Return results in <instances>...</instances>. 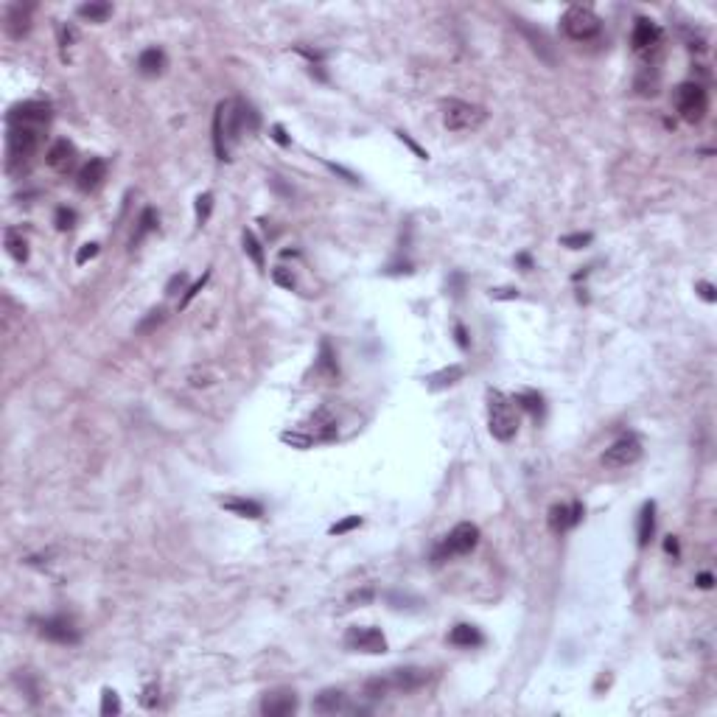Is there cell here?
Returning <instances> with one entry per match:
<instances>
[{"label": "cell", "mask_w": 717, "mask_h": 717, "mask_svg": "<svg viewBox=\"0 0 717 717\" xmlns=\"http://www.w3.org/2000/svg\"><path fill=\"white\" fill-rule=\"evenodd\" d=\"M639 459H642V443H639V437L625 435V437L614 440V443L605 448L603 466H605V468H627V466H634V462H639Z\"/></svg>", "instance_id": "7"}, {"label": "cell", "mask_w": 717, "mask_h": 717, "mask_svg": "<svg viewBox=\"0 0 717 717\" xmlns=\"http://www.w3.org/2000/svg\"><path fill=\"white\" fill-rule=\"evenodd\" d=\"M207 278H210V272H205V275H202V278H199V280H196V283H194V286H191V289H188V291H185V298H183V300H180V309H185V306H188V303H191V300H194V298H196V294H199V291H202V286H205V283H207Z\"/></svg>", "instance_id": "40"}, {"label": "cell", "mask_w": 717, "mask_h": 717, "mask_svg": "<svg viewBox=\"0 0 717 717\" xmlns=\"http://www.w3.org/2000/svg\"><path fill=\"white\" fill-rule=\"evenodd\" d=\"M454 336H457V345H459L462 351H468V333H466V328H462L459 322L454 325Z\"/></svg>", "instance_id": "46"}, {"label": "cell", "mask_w": 717, "mask_h": 717, "mask_svg": "<svg viewBox=\"0 0 717 717\" xmlns=\"http://www.w3.org/2000/svg\"><path fill=\"white\" fill-rule=\"evenodd\" d=\"M653 532H656V504L645 501V508L639 513V546H647Z\"/></svg>", "instance_id": "24"}, {"label": "cell", "mask_w": 717, "mask_h": 717, "mask_svg": "<svg viewBox=\"0 0 717 717\" xmlns=\"http://www.w3.org/2000/svg\"><path fill=\"white\" fill-rule=\"evenodd\" d=\"M314 443H328L336 437V417L328 409H317L309 420V432H306Z\"/></svg>", "instance_id": "18"}, {"label": "cell", "mask_w": 717, "mask_h": 717, "mask_svg": "<svg viewBox=\"0 0 717 717\" xmlns=\"http://www.w3.org/2000/svg\"><path fill=\"white\" fill-rule=\"evenodd\" d=\"M165 67V54L160 48H146L141 56H138V73L141 76H160Z\"/></svg>", "instance_id": "23"}, {"label": "cell", "mask_w": 717, "mask_h": 717, "mask_svg": "<svg viewBox=\"0 0 717 717\" xmlns=\"http://www.w3.org/2000/svg\"><path fill=\"white\" fill-rule=\"evenodd\" d=\"M676 110L687 123H700L709 112V93L698 81H684L676 87Z\"/></svg>", "instance_id": "6"}, {"label": "cell", "mask_w": 717, "mask_h": 717, "mask_svg": "<svg viewBox=\"0 0 717 717\" xmlns=\"http://www.w3.org/2000/svg\"><path fill=\"white\" fill-rule=\"evenodd\" d=\"M513 404L521 406V409H527V412H532V415H541V409H543V401H541L538 393H519V395L513 398Z\"/></svg>", "instance_id": "31"}, {"label": "cell", "mask_w": 717, "mask_h": 717, "mask_svg": "<svg viewBox=\"0 0 717 717\" xmlns=\"http://www.w3.org/2000/svg\"><path fill=\"white\" fill-rule=\"evenodd\" d=\"M398 138H401V141H404V143H406V146H409V149H412V152H415V154H417V157H424V160H426V157H429V154H426V152H424V149H420V146H417V143H415V141H412V138H409V135H406V132H398Z\"/></svg>", "instance_id": "47"}, {"label": "cell", "mask_w": 717, "mask_h": 717, "mask_svg": "<svg viewBox=\"0 0 717 717\" xmlns=\"http://www.w3.org/2000/svg\"><path fill=\"white\" fill-rule=\"evenodd\" d=\"M698 585L700 588H711L714 585V577L709 574V572H703V574H698Z\"/></svg>", "instance_id": "50"}, {"label": "cell", "mask_w": 717, "mask_h": 717, "mask_svg": "<svg viewBox=\"0 0 717 717\" xmlns=\"http://www.w3.org/2000/svg\"><path fill=\"white\" fill-rule=\"evenodd\" d=\"M76 37H79V34H76V28H73V25H62V28H59V42H62L65 48L70 45V42H73Z\"/></svg>", "instance_id": "44"}, {"label": "cell", "mask_w": 717, "mask_h": 717, "mask_svg": "<svg viewBox=\"0 0 717 717\" xmlns=\"http://www.w3.org/2000/svg\"><path fill=\"white\" fill-rule=\"evenodd\" d=\"M485 118H488V112L479 104L459 101V98L443 101V126L448 132H471L485 123Z\"/></svg>", "instance_id": "5"}, {"label": "cell", "mask_w": 717, "mask_h": 717, "mask_svg": "<svg viewBox=\"0 0 717 717\" xmlns=\"http://www.w3.org/2000/svg\"><path fill=\"white\" fill-rule=\"evenodd\" d=\"M488 429L499 443H510L519 432V415L513 398L499 390H488Z\"/></svg>", "instance_id": "3"}, {"label": "cell", "mask_w": 717, "mask_h": 717, "mask_svg": "<svg viewBox=\"0 0 717 717\" xmlns=\"http://www.w3.org/2000/svg\"><path fill=\"white\" fill-rule=\"evenodd\" d=\"M490 298H504V300H513V298H519V291H513V289H493L490 291Z\"/></svg>", "instance_id": "48"}, {"label": "cell", "mask_w": 717, "mask_h": 717, "mask_svg": "<svg viewBox=\"0 0 717 717\" xmlns=\"http://www.w3.org/2000/svg\"><path fill=\"white\" fill-rule=\"evenodd\" d=\"M101 714H104V717L121 714V700H118V692H115V689H110V687L101 692Z\"/></svg>", "instance_id": "32"}, {"label": "cell", "mask_w": 717, "mask_h": 717, "mask_svg": "<svg viewBox=\"0 0 717 717\" xmlns=\"http://www.w3.org/2000/svg\"><path fill=\"white\" fill-rule=\"evenodd\" d=\"M695 289H698V291H700V298H703V300H706V303H714V300H717V294H714V286H711V283H706V280H700V283H698V286H695Z\"/></svg>", "instance_id": "43"}, {"label": "cell", "mask_w": 717, "mask_h": 717, "mask_svg": "<svg viewBox=\"0 0 717 717\" xmlns=\"http://www.w3.org/2000/svg\"><path fill=\"white\" fill-rule=\"evenodd\" d=\"M225 510H230V513H236V516H241V519H261L264 516V508L258 501H252V499H241V496H227V499H222L219 501Z\"/></svg>", "instance_id": "21"}, {"label": "cell", "mask_w": 717, "mask_h": 717, "mask_svg": "<svg viewBox=\"0 0 717 717\" xmlns=\"http://www.w3.org/2000/svg\"><path fill=\"white\" fill-rule=\"evenodd\" d=\"M280 440H283V443H291L294 448H309V446L314 443L309 435H300V432H283Z\"/></svg>", "instance_id": "38"}, {"label": "cell", "mask_w": 717, "mask_h": 717, "mask_svg": "<svg viewBox=\"0 0 717 717\" xmlns=\"http://www.w3.org/2000/svg\"><path fill=\"white\" fill-rule=\"evenodd\" d=\"M561 28L572 42H592L603 31V20L592 6H569L561 17Z\"/></svg>", "instance_id": "4"}, {"label": "cell", "mask_w": 717, "mask_h": 717, "mask_svg": "<svg viewBox=\"0 0 717 717\" xmlns=\"http://www.w3.org/2000/svg\"><path fill=\"white\" fill-rule=\"evenodd\" d=\"M311 709L317 714H336V711H345L348 709V695L342 689H322L314 700H311Z\"/></svg>", "instance_id": "20"}, {"label": "cell", "mask_w": 717, "mask_h": 717, "mask_svg": "<svg viewBox=\"0 0 717 717\" xmlns=\"http://www.w3.org/2000/svg\"><path fill=\"white\" fill-rule=\"evenodd\" d=\"M592 238H594L592 233H572V236H563L561 244L569 247V249H583V247L592 244Z\"/></svg>", "instance_id": "36"}, {"label": "cell", "mask_w": 717, "mask_h": 717, "mask_svg": "<svg viewBox=\"0 0 717 717\" xmlns=\"http://www.w3.org/2000/svg\"><path fill=\"white\" fill-rule=\"evenodd\" d=\"M45 163H48V168H54L56 174L73 172V168H76V146L70 141H56L45 152Z\"/></svg>", "instance_id": "17"}, {"label": "cell", "mask_w": 717, "mask_h": 717, "mask_svg": "<svg viewBox=\"0 0 717 717\" xmlns=\"http://www.w3.org/2000/svg\"><path fill=\"white\" fill-rule=\"evenodd\" d=\"M345 645L356 653H370V656H378V653H387V639L378 627L367 625V627H351L345 634Z\"/></svg>", "instance_id": "9"}, {"label": "cell", "mask_w": 717, "mask_h": 717, "mask_svg": "<svg viewBox=\"0 0 717 717\" xmlns=\"http://www.w3.org/2000/svg\"><path fill=\"white\" fill-rule=\"evenodd\" d=\"M76 219H79V216H76L73 207H59L56 216H54V225H56V230L65 233V230H73V227H76Z\"/></svg>", "instance_id": "33"}, {"label": "cell", "mask_w": 717, "mask_h": 717, "mask_svg": "<svg viewBox=\"0 0 717 717\" xmlns=\"http://www.w3.org/2000/svg\"><path fill=\"white\" fill-rule=\"evenodd\" d=\"M661 39H664V34H661L658 23H653L647 17H639L634 31H630V45H634V51L642 54V56H650L653 51H658Z\"/></svg>", "instance_id": "13"}, {"label": "cell", "mask_w": 717, "mask_h": 717, "mask_svg": "<svg viewBox=\"0 0 717 717\" xmlns=\"http://www.w3.org/2000/svg\"><path fill=\"white\" fill-rule=\"evenodd\" d=\"M664 550H667V552H672V555H678V541L669 535V538L664 541Z\"/></svg>", "instance_id": "52"}, {"label": "cell", "mask_w": 717, "mask_h": 717, "mask_svg": "<svg viewBox=\"0 0 717 717\" xmlns=\"http://www.w3.org/2000/svg\"><path fill=\"white\" fill-rule=\"evenodd\" d=\"M104 180H107V163H104L101 157H90L87 163H84V165L79 168L76 185H79L84 194H90V191L101 188V185H104Z\"/></svg>", "instance_id": "16"}, {"label": "cell", "mask_w": 717, "mask_h": 717, "mask_svg": "<svg viewBox=\"0 0 717 717\" xmlns=\"http://www.w3.org/2000/svg\"><path fill=\"white\" fill-rule=\"evenodd\" d=\"M462 375H466V367H462V364H451V367H443L440 373L429 375V387H432V390H440V387H451V384H457V382H459Z\"/></svg>", "instance_id": "26"}, {"label": "cell", "mask_w": 717, "mask_h": 717, "mask_svg": "<svg viewBox=\"0 0 717 717\" xmlns=\"http://www.w3.org/2000/svg\"><path fill=\"white\" fill-rule=\"evenodd\" d=\"M31 28V6H23V3H14L6 9V31L12 39H23Z\"/></svg>", "instance_id": "19"}, {"label": "cell", "mask_w": 717, "mask_h": 717, "mask_svg": "<svg viewBox=\"0 0 717 717\" xmlns=\"http://www.w3.org/2000/svg\"><path fill=\"white\" fill-rule=\"evenodd\" d=\"M51 121V104L48 101H23V104H14L6 115V123H17V126H48Z\"/></svg>", "instance_id": "10"}, {"label": "cell", "mask_w": 717, "mask_h": 717, "mask_svg": "<svg viewBox=\"0 0 717 717\" xmlns=\"http://www.w3.org/2000/svg\"><path fill=\"white\" fill-rule=\"evenodd\" d=\"M210 207H214V194H202V196H196V222H199V225L207 222Z\"/></svg>", "instance_id": "35"}, {"label": "cell", "mask_w": 717, "mask_h": 717, "mask_svg": "<svg viewBox=\"0 0 717 717\" xmlns=\"http://www.w3.org/2000/svg\"><path fill=\"white\" fill-rule=\"evenodd\" d=\"M272 280H275L278 286H283V289H294V286H298V280H294V275H291L286 267L272 269Z\"/></svg>", "instance_id": "39"}, {"label": "cell", "mask_w": 717, "mask_h": 717, "mask_svg": "<svg viewBox=\"0 0 717 717\" xmlns=\"http://www.w3.org/2000/svg\"><path fill=\"white\" fill-rule=\"evenodd\" d=\"M39 141H42V129H37V126L9 123V135H6V172L9 174L25 172L39 149Z\"/></svg>", "instance_id": "2"}, {"label": "cell", "mask_w": 717, "mask_h": 717, "mask_svg": "<svg viewBox=\"0 0 717 717\" xmlns=\"http://www.w3.org/2000/svg\"><path fill=\"white\" fill-rule=\"evenodd\" d=\"M6 249H9V256L14 258V261H28V241H25V236L17 230V227H9L6 230Z\"/></svg>", "instance_id": "25"}, {"label": "cell", "mask_w": 717, "mask_h": 717, "mask_svg": "<svg viewBox=\"0 0 717 717\" xmlns=\"http://www.w3.org/2000/svg\"><path fill=\"white\" fill-rule=\"evenodd\" d=\"M185 283H188V275H185V272H177V275H174L172 280H168L165 291H168V294H177V289H183Z\"/></svg>", "instance_id": "42"}, {"label": "cell", "mask_w": 717, "mask_h": 717, "mask_svg": "<svg viewBox=\"0 0 717 717\" xmlns=\"http://www.w3.org/2000/svg\"><path fill=\"white\" fill-rule=\"evenodd\" d=\"M294 709H298L294 689H272L261 700V714H267V717H286V714H294Z\"/></svg>", "instance_id": "14"}, {"label": "cell", "mask_w": 717, "mask_h": 717, "mask_svg": "<svg viewBox=\"0 0 717 717\" xmlns=\"http://www.w3.org/2000/svg\"><path fill=\"white\" fill-rule=\"evenodd\" d=\"M351 600H353V603H356V600H359V603H367V600H373V588H364V592H356Z\"/></svg>", "instance_id": "51"}, {"label": "cell", "mask_w": 717, "mask_h": 717, "mask_svg": "<svg viewBox=\"0 0 717 717\" xmlns=\"http://www.w3.org/2000/svg\"><path fill=\"white\" fill-rule=\"evenodd\" d=\"M356 527H362V516H348V519H342L340 524L331 527V535H345V532H351V530H356Z\"/></svg>", "instance_id": "37"}, {"label": "cell", "mask_w": 717, "mask_h": 717, "mask_svg": "<svg viewBox=\"0 0 717 717\" xmlns=\"http://www.w3.org/2000/svg\"><path fill=\"white\" fill-rule=\"evenodd\" d=\"M96 256H98V244H96V241H93V244H84V247L76 252V264L81 267V264H87L90 258H96Z\"/></svg>", "instance_id": "41"}, {"label": "cell", "mask_w": 717, "mask_h": 717, "mask_svg": "<svg viewBox=\"0 0 717 717\" xmlns=\"http://www.w3.org/2000/svg\"><path fill=\"white\" fill-rule=\"evenodd\" d=\"M317 370L325 375V378H336L340 375V364H336V356L331 351V342L322 340L320 342V359H317Z\"/></svg>", "instance_id": "27"}, {"label": "cell", "mask_w": 717, "mask_h": 717, "mask_svg": "<svg viewBox=\"0 0 717 717\" xmlns=\"http://www.w3.org/2000/svg\"><path fill=\"white\" fill-rule=\"evenodd\" d=\"M519 264H521V267H530V256H519Z\"/></svg>", "instance_id": "53"}, {"label": "cell", "mask_w": 717, "mask_h": 717, "mask_svg": "<svg viewBox=\"0 0 717 717\" xmlns=\"http://www.w3.org/2000/svg\"><path fill=\"white\" fill-rule=\"evenodd\" d=\"M163 320H165V309H152V311L146 314V320L138 322V333H152Z\"/></svg>", "instance_id": "34"}, {"label": "cell", "mask_w": 717, "mask_h": 717, "mask_svg": "<svg viewBox=\"0 0 717 717\" xmlns=\"http://www.w3.org/2000/svg\"><path fill=\"white\" fill-rule=\"evenodd\" d=\"M272 138H275V141H278V143H280V146H289V138H286V129H283V126H280V123H275V126H272Z\"/></svg>", "instance_id": "49"}, {"label": "cell", "mask_w": 717, "mask_h": 717, "mask_svg": "<svg viewBox=\"0 0 717 717\" xmlns=\"http://www.w3.org/2000/svg\"><path fill=\"white\" fill-rule=\"evenodd\" d=\"M244 129H249V132L258 129V112L238 98L222 101L214 115V146H216L219 160L230 157V146L241 138Z\"/></svg>", "instance_id": "1"}, {"label": "cell", "mask_w": 717, "mask_h": 717, "mask_svg": "<svg viewBox=\"0 0 717 717\" xmlns=\"http://www.w3.org/2000/svg\"><path fill=\"white\" fill-rule=\"evenodd\" d=\"M583 519V504L572 501V504H552L550 508V530L552 532H566L572 527H577Z\"/></svg>", "instance_id": "15"}, {"label": "cell", "mask_w": 717, "mask_h": 717, "mask_svg": "<svg viewBox=\"0 0 717 717\" xmlns=\"http://www.w3.org/2000/svg\"><path fill=\"white\" fill-rule=\"evenodd\" d=\"M429 681V669L424 667H398L384 676L387 692H415Z\"/></svg>", "instance_id": "12"}, {"label": "cell", "mask_w": 717, "mask_h": 717, "mask_svg": "<svg viewBox=\"0 0 717 717\" xmlns=\"http://www.w3.org/2000/svg\"><path fill=\"white\" fill-rule=\"evenodd\" d=\"M241 244H244V252L249 256V261L256 264L258 269H264V247H261V241L256 238V233L244 230V233H241Z\"/></svg>", "instance_id": "28"}, {"label": "cell", "mask_w": 717, "mask_h": 717, "mask_svg": "<svg viewBox=\"0 0 717 717\" xmlns=\"http://www.w3.org/2000/svg\"><path fill=\"white\" fill-rule=\"evenodd\" d=\"M110 14H112V6H110V3H81V6H79V17L90 20V23H104Z\"/></svg>", "instance_id": "29"}, {"label": "cell", "mask_w": 717, "mask_h": 717, "mask_svg": "<svg viewBox=\"0 0 717 717\" xmlns=\"http://www.w3.org/2000/svg\"><path fill=\"white\" fill-rule=\"evenodd\" d=\"M37 630H39L42 639H48V642H54V645H79V639H81L79 627H76L70 619H65V616L39 619V622H37Z\"/></svg>", "instance_id": "11"}, {"label": "cell", "mask_w": 717, "mask_h": 717, "mask_svg": "<svg viewBox=\"0 0 717 717\" xmlns=\"http://www.w3.org/2000/svg\"><path fill=\"white\" fill-rule=\"evenodd\" d=\"M448 642H451L454 647H479V645L485 642V636L479 634V627L462 622V625H454V627H451Z\"/></svg>", "instance_id": "22"}, {"label": "cell", "mask_w": 717, "mask_h": 717, "mask_svg": "<svg viewBox=\"0 0 717 717\" xmlns=\"http://www.w3.org/2000/svg\"><path fill=\"white\" fill-rule=\"evenodd\" d=\"M477 543H479V527L471 524V521H462V524H457V527L446 535V541H443V546H440V555H448V558H454V555H468Z\"/></svg>", "instance_id": "8"}, {"label": "cell", "mask_w": 717, "mask_h": 717, "mask_svg": "<svg viewBox=\"0 0 717 717\" xmlns=\"http://www.w3.org/2000/svg\"><path fill=\"white\" fill-rule=\"evenodd\" d=\"M154 227H157V214H154L152 207H146L143 214H141V222H138V233L132 236V247H138V244H141V241H143Z\"/></svg>", "instance_id": "30"}, {"label": "cell", "mask_w": 717, "mask_h": 717, "mask_svg": "<svg viewBox=\"0 0 717 717\" xmlns=\"http://www.w3.org/2000/svg\"><path fill=\"white\" fill-rule=\"evenodd\" d=\"M141 703H143V706H146V709H152V706H154V703H157V687H154V684H152V687H146V689H143V698H141Z\"/></svg>", "instance_id": "45"}]
</instances>
